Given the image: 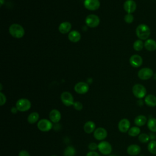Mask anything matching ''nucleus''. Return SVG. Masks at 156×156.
<instances>
[{
	"instance_id": "f03ea898",
	"label": "nucleus",
	"mask_w": 156,
	"mask_h": 156,
	"mask_svg": "<svg viewBox=\"0 0 156 156\" xmlns=\"http://www.w3.org/2000/svg\"><path fill=\"white\" fill-rule=\"evenodd\" d=\"M9 32L13 37L16 38H22L25 34L23 27L19 24H12L9 27Z\"/></svg>"
},
{
	"instance_id": "c756f323",
	"label": "nucleus",
	"mask_w": 156,
	"mask_h": 156,
	"mask_svg": "<svg viewBox=\"0 0 156 156\" xmlns=\"http://www.w3.org/2000/svg\"><path fill=\"white\" fill-rule=\"evenodd\" d=\"M150 140V136L147 133H141L138 136V140L142 143H146Z\"/></svg>"
},
{
	"instance_id": "6ab92c4d",
	"label": "nucleus",
	"mask_w": 156,
	"mask_h": 156,
	"mask_svg": "<svg viewBox=\"0 0 156 156\" xmlns=\"http://www.w3.org/2000/svg\"><path fill=\"white\" fill-rule=\"evenodd\" d=\"M71 29V24L69 22L65 21L60 23L58 26V30L61 34H65L70 32Z\"/></svg>"
},
{
	"instance_id": "7c9ffc66",
	"label": "nucleus",
	"mask_w": 156,
	"mask_h": 156,
	"mask_svg": "<svg viewBox=\"0 0 156 156\" xmlns=\"http://www.w3.org/2000/svg\"><path fill=\"white\" fill-rule=\"evenodd\" d=\"M124 21L127 24H130L134 20V17L132 13H127L125 16H124Z\"/></svg>"
},
{
	"instance_id": "9b49d317",
	"label": "nucleus",
	"mask_w": 156,
	"mask_h": 156,
	"mask_svg": "<svg viewBox=\"0 0 156 156\" xmlns=\"http://www.w3.org/2000/svg\"><path fill=\"white\" fill-rule=\"evenodd\" d=\"M89 90V86L88 83L84 82H79L77 83L74 86V90L78 94H83L88 92Z\"/></svg>"
},
{
	"instance_id": "4468645a",
	"label": "nucleus",
	"mask_w": 156,
	"mask_h": 156,
	"mask_svg": "<svg viewBox=\"0 0 156 156\" xmlns=\"http://www.w3.org/2000/svg\"><path fill=\"white\" fill-rule=\"evenodd\" d=\"M93 135L95 139L101 141L105 139L107 137V132L103 127H98L94 131Z\"/></svg>"
},
{
	"instance_id": "f704fd0d",
	"label": "nucleus",
	"mask_w": 156,
	"mask_h": 156,
	"mask_svg": "<svg viewBox=\"0 0 156 156\" xmlns=\"http://www.w3.org/2000/svg\"><path fill=\"white\" fill-rule=\"evenodd\" d=\"M18 156H30L29 153L26 150H21L18 154Z\"/></svg>"
},
{
	"instance_id": "39448f33",
	"label": "nucleus",
	"mask_w": 156,
	"mask_h": 156,
	"mask_svg": "<svg viewBox=\"0 0 156 156\" xmlns=\"http://www.w3.org/2000/svg\"><path fill=\"white\" fill-rule=\"evenodd\" d=\"M154 71L149 68H143L140 69L138 72V77L141 80H148L154 76Z\"/></svg>"
},
{
	"instance_id": "f8f14e48",
	"label": "nucleus",
	"mask_w": 156,
	"mask_h": 156,
	"mask_svg": "<svg viewBox=\"0 0 156 156\" xmlns=\"http://www.w3.org/2000/svg\"><path fill=\"white\" fill-rule=\"evenodd\" d=\"M129 63L132 67L138 68L143 64V58L138 54H133L130 57Z\"/></svg>"
},
{
	"instance_id": "393cba45",
	"label": "nucleus",
	"mask_w": 156,
	"mask_h": 156,
	"mask_svg": "<svg viewBox=\"0 0 156 156\" xmlns=\"http://www.w3.org/2000/svg\"><path fill=\"white\" fill-rule=\"evenodd\" d=\"M39 119V114L37 112H32L27 117V121L30 124H34L38 121Z\"/></svg>"
},
{
	"instance_id": "473e14b6",
	"label": "nucleus",
	"mask_w": 156,
	"mask_h": 156,
	"mask_svg": "<svg viewBox=\"0 0 156 156\" xmlns=\"http://www.w3.org/2000/svg\"><path fill=\"white\" fill-rule=\"evenodd\" d=\"M6 102V97L2 93L0 92V105H3Z\"/></svg>"
},
{
	"instance_id": "2f4dec72",
	"label": "nucleus",
	"mask_w": 156,
	"mask_h": 156,
	"mask_svg": "<svg viewBox=\"0 0 156 156\" xmlns=\"http://www.w3.org/2000/svg\"><path fill=\"white\" fill-rule=\"evenodd\" d=\"M73 107L74 108L77 110H81L82 108H83V105L80 102H79V101H76V102H74V104H73Z\"/></svg>"
},
{
	"instance_id": "6e6552de",
	"label": "nucleus",
	"mask_w": 156,
	"mask_h": 156,
	"mask_svg": "<svg viewBox=\"0 0 156 156\" xmlns=\"http://www.w3.org/2000/svg\"><path fill=\"white\" fill-rule=\"evenodd\" d=\"M60 98L62 103L66 106L69 107L73 105L74 103L73 95L68 91H63L61 94Z\"/></svg>"
},
{
	"instance_id": "0eeeda50",
	"label": "nucleus",
	"mask_w": 156,
	"mask_h": 156,
	"mask_svg": "<svg viewBox=\"0 0 156 156\" xmlns=\"http://www.w3.org/2000/svg\"><path fill=\"white\" fill-rule=\"evenodd\" d=\"M52 127V122L47 119H40L37 123V127L41 132H48Z\"/></svg>"
},
{
	"instance_id": "ddd939ff",
	"label": "nucleus",
	"mask_w": 156,
	"mask_h": 156,
	"mask_svg": "<svg viewBox=\"0 0 156 156\" xmlns=\"http://www.w3.org/2000/svg\"><path fill=\"white\" fill-rule=\"evenodd\" d=\"M123 7L127 13H132L136 9V4L133 0H126L124 3Z\"/></svg>"
},
{
	"instance_id": "423d86ee",
	"label": "nucleus",
	"mask_w": 156,
	"mask_h": 156,
	"mask_svg": "<svg viewBox=\"0 0 156 156\" xmlns=\"http://www.w3.org/2000/svg\"><path fill=\"white\" fill-rule=\"evenodd\" d=\"M100 23V19L98 16L94 14L88 15L85 18V23L89 27L94 28L97 27Z\"/></svg>"
},
{
	"instance_id": "7ed1b4c3",
	"label": "nucleus",
	"mask_w": 156,
	"mask_h": 156,
	"mask_svg": "<svg viewBox=\"0 0 156 156\" xmlns=\"http://www.w3.org/2000/svg\"><path fill=\"white\" fill-rule=\"evenodd\" d=\"M132 93L136 98L141 99L146 97L147 91L146 88L143 85L136 83L132 87Z\"/></svg>"
},
{
	"instance_id": "f257e3e1",
	"label": "nucleus",
	"mask_w": 156,
	"mask_h": 156,
	"mask_svg": "<svg viewBox=\"0 0 156 156\" xmlns=\"http://www.w3.org/2000/svg\"><path fill=\"white\" fill-rule=\"evenodd\" d=\"M136 35L141 40H146L151 35L149 27L145 24H140L136 28Z\"/></svg>"
},
{
	"instance_id": "a878e982",
	"label": "nucleus",
	"mask_w": 156,
	"mask_h": 156,
	"mask_svg": "<svg viewBox=\"0 0 156 156\" xmlns=\"http://www.w3.org/2000/svg\"><path fill=\"white\" fill-rule=\"evenodd\" d=\"M140 129L138 126H133L129 129L128 132V135L130 136H136L139 135L140 133Z\"/></svg>"
},
{
	"instance_id": "4be33fe9",
	"label": "nucleus",
	"mask_w": 156,
	"mask_h": 156,
	"mask_svg": "<svg viewBox=\"0 0 156 156\" xmlns=\"http://www.w3.org/2000/svg\"><path fill=\"white\" fill-rule=\"evenodd\" d=\"M96 127V125L94 122L91 121H88L86 122L83 126L84 132L87 133H91L94 131Z\"/></svg>"
},
{
	"instance_id": "a19ab883",
	"label": "nucleus",
	"mask_w": 156,
	"mask_h": 156,
	"mask_svg": "<svg viewBox=\"0 0 156 156\" xmlns=\"http://www.w3.org/2000/svg\"><path fill=\"white\" fill-rule=\"evenodd\" d=\"M51 156H57V155H51Z\"/></svg>"
},
{
	"instance_id": "bb28decb",
	"label": "nucleus",
	"mask_w": 156,
	"mask_h": 156,
	"mask_svg": "<svg viewBox=\"0 0 156 156\" xmlns=\"http://www.w3.org/2000/svg\"><path fill=\"white\" fill-rule=\"evenodd\" d=\"M133 48L136 51H140L144 48V43L141 40H136L133 44Z\"/></svg>"
},
{
	"instance_id": "412c9836",
	"label": "nucleus",
	"mask_w": 156,
	"mask_h": 156,
	"mask_svg": "<svg viewBox=\"0 0 156 156\" xmlns=\"http://www.w3.org/2000/svg\"><path fill=\"white\" fill-rule=\"evenodd\" d=\"M145 104L151 107H154L156 106V96L154 94H150L147 95L144 98Z\"/></svg>"
},
{
	"instance_id": "4c0bfd02",
	"label": "nucleus",
	"mask_w": 156,
	"mask_h": 156,
	"mask_svg": "<svg viewBox=\"0 0 156 156\" xmlns=\"http://www.w3.org/2000/svg\"><path fill=\"white\" fill-rule=\"evenodd\" d=\"M4 2H5V0H0V6L1 7L4 4Z\"/></svg>"
},
{
	"instance_id": "a211bd4d",
	"label": "nucleus",
	"mask_w": 156,
	"mask_h": 156,
	"mask_svg": "<svg viewBox=\"0 0 156 156\" xmlns=\"http://www.w3.org/2000/svg\"><path fill=\"white\" fill-rule=\"evenodd\" d=\"M144 48L150 52H152L156 50V41L151 38H148L144 43Z\"/></svg>"
},
{
	"instance_id": "e433bc0d",
	"label": "nucleus",
	"mask_w": 156,
	"mask_h": 156,
	"mask_svg": "<svg viewBox=\"0 0 156 156\" xmlns=\"http://www.w3.org/2000/svg\"><path fill=\"white\" fill-rule=\"evenodd\" d=\"M18 111V110L17 109V108L16 107H12L11 108V112L13 114H16Z\"/></svg>"
},
{
	"instance_id": "dca6fc26",
	"label": "nucleus",
	"mask_w": 156,
	"mask_h": 156,
	"mask_svg": "<svg viewBox=\"0 0 156 156\" xmlns=\"http://www.w3.org/2000/svg\"><path fill=\"white\" fill-rule=\"evenodd\" d=\"M49 117L51 122L54 123H57L61 119V114L58 110L53 109L49 112Z\"/></svg>"
},
{
	"instance_id": "ea45409f",
	"label": "nucleus",
	"mask_w": 156,
	"mask_h": 156,
	"mask_svg": "<svg viewBox=\"0 0 156 156\" xmlns=\"http://www.w3.org/2000/svg\"><path fill=\"white\" fill-rule=\"evenodd\" d=\"M110 156H116V155H110Z\"/></svg>"
},
{
	"instance_id": "9d476101",
	"label": "nucleus",
	"mask_w": 156,
	"mask_h": 156,
	"mask_svg": "<svg viewBox=\"0 0 156 156\" xmlns=\"http://www.w3.org/2000/svg\"><path fill=\"white\" fill-rule=\"evenodd\" d=\"M83 5L87 9L94 11L99 8L100 2L99 0H85Z\"/></svg>"
},
{
	"instance_id": "20e7f679",
	"label": "nucleus",
	"mask_w": 156,
	"mask_h": 156,
	"mask_svg": "<svg viewBox=\"0 0 156 156\" xmlns=\"http://www.w3.org/2000/svg\"><path fill=\"white\" fill-rule=\"evenodd\" d=\"M15 107L17 108L18 111L23 112L27 111L30 108L31 103L27 99L21 98L16 101Z\"/></svg>"
},
{
	"instance_id": "5701e85b",
	"label": "nucleus",
	"mask_w": 156,
	"mask_h": 156,
	"mask_svg": "<svg viewBox=\"0 0 156 156\" xmlns=\"http://www.w3.org/2000/svg\"><path fill=\"white\" fill-rule=\"evenodd\" d=\"M147 118L144 115H138L134 119L135 124L138 127H141L144 126L147 122Z\"/></svg>"
},
{
	"instance_id": "aec40b11",
	"label": "nucleus",
	"mask_w": 156,
	"mask_h": 156,
	"mask_svg": "<svg viewBox=\"0 0 156 156\" xmlns=\"http://www.w3.org/2000/svg\"><path fill=\"white\" fill-rule=\"evenodd\" d=\"M81 38L80 34L77 30H72L68 34V39L73 43L78 42Z\"/></svg>"
},
{
	"instance_id": "cd10ccee",
	"label": "nucleus",
	"mask_w": 156,
	"mask_h": 156,
	"mask_svg": "<svg viewBox=\"0 0 156 156\" xmlns=\"http://www.w3.org/2000/svg\"><path fill=\"white\" fill-rule=\"evenodd\" d=\"M76 154V149L74 147L69 146L65 148L63 152L64 156H74Z\"/></svg>"
},
{
	"instance_id": "1a4fd4ad",
	"label": "nucleus",
	"mask_w": 156,
	"mask_h": 156,
	"mask_svg": "<svg viewBox=\"0 0 156 156\" xmlns=\"http://www.w3.org/2000/svg\"><path fill=\"white\" fill-rule=\"evenodd\" d=\"M98 149L99 151V152L104 155L110 154L112 151V147L111 144L106 141H103L100 142L98 144Z\"/></svg>"
},
{
	"instance_id": "f3484780",
	"label": "nucleus",
	"mask_w": 156,
	"mask_h": 156,
	"mask_svg": "<svg viewBox=\"0 0 156 156\" xmlns=\"http://www.w3.org/2000/svg\"><path fill=\"white\" fill-rule=\"evenodd\" d=\"M141 152V147L137 144H131L127 148V152L132 156L138 155Z\"/></svg>"
},
{
	"instance_id": "58836bf2",
	"label": "nucleus",
	"mask_w": 156,
	"mask_h": 156,
	"mask_svg": "<svg viewBox=\"0 0 156 156\" xmlns=\"http://www.w3.org/2000/svg\"><path fill=\"white\" fill-rule=\"evenodd\" d=\"M0 86H1V88H0V90H2V84H1V85H0Z\"/></svg>"
},
{
	"instance_id": "c9c22d12",
	"label": "nucleus",
	"mask_w": 156,
	"mask_h": 156,
	"mask_svg": "<svg viewBox=\"0 0 156 156\" xmlns=\"http://www.w3.org/2000/svg\"><path fill=\"white\" fill-rule=\"evenodd\" d=\"M86 156H100V155L95 151H90L87 154Z\"/></svg>"
},
{
	"instance_id": "72a5a7b5",
	"label": "nucleus",
	"mask_w": 156,
	"mask_h": 156,
	"mask_svg": "<svg viewBox=\"0 0 156 156\" xmlns=\"http://www.w3.org/2000/svg\"><path fill=\"white\" fill-rule=\"evenodd\" d=\"M88 147L90 150L93 151L96 150L98 148V144H96L95 143H91L90 144H89Z\"/></svg>"
},
{
	"instance_id": "b1692460",
	"label": "nucleus",
	"mask_w": 156,
	"mask_h": 156,
	"mask_svg": "<svg viewBox=\"0 0 156 156\" xmlns=\"http://www.w3.org/2000/svg\"><path fill=\"white\" fill-rule=\"evenodd\" d=\"M147 127L152 132H156V119L154 118H151L147 122Z\"/></svg>"
},
{
	"instance_id": "2eb2a0df",
	"label": "nucleus",
	"mask_w": 156,
	"mask_h": 156,
	"mask_svg": "<svg viewBox=\"0 0 156 156\" xmlns=\"http://www.w3.org/2000/svg\"><path fill=\"white\" fill-rule=\"evenodd\" d=\"M130 127V121L126 118L122 119L118 123V129L122 133H126L129 131Z\"/></svg>"
},
{
	"instance_id": "c85d7f7f",
	"label": "nucleus",
	"mask_w": 156,
	"mask_h": 156,
	"mask_svg": "<svg viewBox=\"0 0 156 156\" xmlns=\"http://www.w3.org/2000/svg\"><path fill=\"white\" fill-rule=\"evenodd\" d=\"M147 149L150 153L152 154L156 155V141H151L147 145Z\"/></svg>"
}]
</instances>
